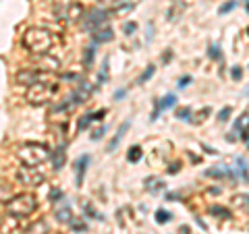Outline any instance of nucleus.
Returning a JSON list of instances; mask_svg holds the SVG:
<instances>
[{
	"label": "nucleus",
	"mask_w": 249,
	"mask_h": 234,
	"mask_svg": "<svg viewBox=\"0 0 249 234\" xmlns=\"http://www.w3.org/2000/svg\"><path fill=\"white\" fill-rule=\"evenodd\" d=\"M52 44H54V37L48 29L29 27L23 33V48H27L31 54H48Z\"/></svg>",
	"instance_id": "f257e3e1"
},
{
	"label": "nucleus",
	"mask_w": 249,
	"mask_h": 234,
	"mask_svg": "<svg viewBox=\"0 0 249 234\" xmlns=\"http://www.w3.org/2000/svg\"><path fill=\"white\" fill-rule=\"evenodd\" d=\"M17 158L21 160V164H25V166H40V164H44L48 158H52V153L44 143L31 141V143H25L19 147Z\"/></svg>",
	"instance_id": "f03ea898"
},
{
	"label": "nucleus",
	"mask_w": 249,
	"mask_h": 234,
	"mask_svg": "<svg viewBox=\"0 0 249 234\" xmlns=\"http://www.w3.org/2000/svg\"><path fill=\"white\" fill-rule=\"evenodd\" d=\"M36 207H37V201H36L34 195L21 193V195L13 197L9 203H6V214L13 216V217H25V216L34 214Z\"/></svg>",
	"instance_id": "7ed1b4c3"
},
{
	"label": "nucleus",
	"mask_w": 249,
	"mask_h": 234,
	"mask_svg": "<svg viewBox=\"0 0 249 234\" xmlns=\"http://www.w3.org/2000/svg\"><path fill=\"white\" fill-rule=\"evenodd\" d=\"M56 91H58V83L56 81L31 85V87H27V102L34 104V106L46 104V102H50V100L56 96Z\"/></svg>",
	"instance_id": "20e7f679"
},
{
	"label": "nucleus",
	"mask_w": 249,
	"mask_h": 234,
	"mask_svg": "<svg viewBox=\"0 0 249 234\" xmlns=\"http://www.w3.org/2000/svg\"><path fill=\"white\" fill-rule=\"evenodd\" d=\"M15 79H17L19 85L31 87V85H37V83L56 81V77H54V73H44V71H37V68H21Z\"/></svg>",
	"instance_id": "39448f33"
},
{
	"label": "nucleus",
	"mask_w": 249,
	"mask_h": 234,
	"mask_svg": "<svg viewBox=\"0 0 249 234\" xmlns=\"http://www.w3.org/2000/svg\"><path fill=\"white\" fill-rule=\"evenodd\" d=\"M46 181V172L40 166H23L17 170V183L25 184V186H37Z\"/></svg>",
	"instance_id": "423d86ee"
},
{
	"label": "nucleus",
	"mask_w": 249,
	"mask_h": 234,
	"mask_svg": "<svg viewBox=\"0 0 249 234\" xmlns=\"http://www.w3.org/2000/svg\"><path fill=\"white\" fill-rule=\"evenodd\" d=\"M54 15L62 21H83L85 11L79 2H58L54 4Z\"/></svg>",
	"instance_id": "0eeeda50"
},
{
	"label": "nucleus",
	"mask_w": 249,
	"mask_h": 234,
	"mask_svg": "<svg viewBox=\"0 0 249 234\" xmlns=\"http://www.w3.org/2000/svg\"><path fill=\"white\" fill-rule=\"evenodd\" d=\"M108 23V11L104 9H91L89 13H85V17H83V29L85 31H98V29H102L104 25Z\"/></svg>",
	"instance_id": "6e6552de"
},
{
	"label": "nucleus",
	"mask_w": 249,
	"mask_h": 234,
	"mask_svg": "<svg viewBox=\"0 0 249 234\" xmlns=\"http://www.w3.org/2000/svg\"><path fill=\"white\" fill-rule=\"evenodd\" d=\"M34 68L37 71H44V73H54L60 68V60L50 56V54H34Z\"/></svg>",
	"instance_id": "1a4fd4ad"
},
{
	"label": "nucleus",
	"mask_w": 249,
	"mask_h": 234,
	"mask_svg": "<svg viewBox=\"0 0 249 234\" xmlns=\"http://www.w3.org/2000/svg\"><path fill=\"white\" fill-rule=\"evenodd\" d=\"M173 106H177V96H175V93H166L164 98L156 102L154 112H152L150 118H152V120H156V118L160 116V112H162V110H168V108H173Z\"/></svg>",
	"instance_id": "9d476101"
},
{
	"label": "nucleus",
	"mask_w": 249,
	"mask_h": 234,
	"mask_svg": "<svg viewBox=\"0 0 249 234\" xmlns=\"http://www.w3.org/2000/svg\"><path fill=\"white\" fill-rule=\"evenodd\" d=\"M204 176L206 178H231V181H232V178H237V174L231 170V166H224V164L204 170Z\"/></svg>",
	"instance_id": "9b49d317"
},
{
	"label": "nucleus",
	"mask_w": 249,
	"mask_h": 234,
	"mask_svg": "<svg viewBox=\"0 0 249 234\" xmlns=\"http://www.w3.org/2000/svg\"><path fill=\"white\" fill-rule=\"evenodd\" d=\"M91 164V158L88 153H83L79 160L75 162V172H77V186L83 184V176H85V170H88V166Z\"/></svg>",
	"instance_id": "f8f14e48"
},
{
	"label": "nucleus",
	"mask_w": 249,
	"mask_h": 234,
	"mask_svg": "<svg viewBox=\"0 0 249 234\" xmlns=\"http://www.w3.org/2000/svg\"><path fill=\"white\" fill-rule=\"evenodd\" d=\"M91 40H93V44H108V42L114 40V31H112L110 27H102V29L93 31V33H91Z\"/></svg>",
	"instance_id": "ddd939ff"
},
{
	"label": "nucleus",
	"mask_w": 249,
	"mask_h": 234,
	"mask_svg": "<svg viewBox=\"0 0 249 234\" xmlns=\"http://www.w3.org/2000/svg\"><path fill=\"white\" fill-rule=\"evenodd\" d=\"M129 127H131V120H124V122L121 124V127H119V131H116V133H114L112 141H110V143H108V150H106V151H114V150H116V147H119V143H121V139H123V135H124V133H127V131H129Z\"/></svg>",
	"instance_id": "4468645a"
},
{
	"label": "nucleus",
	"mask_w": 249,
	"mask_h": 234,
	"mask_svg": "<svg viewBox=\"0 0 249 234\" xmlns=\"http://www.w3.org/2000/svg\"><path fill=\"white\" fill-rule=\"evenodd\" d=\"M54 217H56V222H60V224H71V220H73L71 207H69V205H60L56 212H54Z\"/></svg>",
	"instance_id": "2eb2a0df"
},
{
	"label": "nucleus",
	"mask_w": 249,
	"mask_h": 234,
	"mask_svg": "<svg viewBox=\"0 0 249 234\" xmlns=\"http://www.w3.org/2000/svg\"><path fill=\"white\" fill-rule=\"evenodd\" d=\"M65 160H67V151H65V145H60V147H56V151L52 153V168L60 170L65 166Z\"/></svg>",
	"instance_id": "dca6fc26"
},
{
	"label": "nucleus",
	"mask_w": 249,
	"mask_h": 234,
	"mask_svg": "<svg viewBox=\"0 0 249 234\" xmlns=\"http://www.w3.org/2000/svg\"><path fill=\"white\" fill-rule=\"evenodd\" d=\"M232 133H239L241 139L247 135V133H249V112H245V114L235 122V131H232Z\"/></svg>",
	"instance_id": "f3484780"
},
{
	"label": "nucleus",
	"mask_w": 249,
	"mask_h": 234,
	"mask_svg": "<svg viewBox=\"0 0 249 234\" xmlns=\"http://www.w3.org/2000/svg\"><path fill=\"white\" fill-rule=\"evenodd\" d=\"M142 155H143L142 147L133 145V147H129V151H127V162H129V164H137L139 160H142Z\"/></svg>",
	"instance_id": "a211bd4d"
},
{
	"label": "nucleus",
	"mask_w": 249,
	"mask_h": 234,
	"mask_svg": "<svg viewBox=\"0 0 249 234\" xmlns=\"http://www.w3.org/2000/svg\"><path fill=\"white\" fill-rule=\"evenodd\" d=\"M145 189L152 191V193H158V191L164 189V183L158 181V178H154V176H150V178L145 181Z\"/></svg>",
	"instance_id": "6ab92c4d"
},
{
	"label": "nucleus",
	"mask_w": 249,
	"mask_h": 234,
	"mask_svg": "<svg viewBox=\"0 0 249 234\" xmlns=\"http://www.w3.org/2000/svg\"><path fill=\"white\" fill-rule=\"evenodd\" d=\"M208 212L212 214V216H216V217H224V220H229V217H231V209L222 207V205H212Z\"/></svg>",
	"instance_id": "aec40b11"
},
{
	"label": "nucleus",
	"mask_w": 249,
	"mask_h": 234,
	"mask_svg": "<svg viewBox=\"0 0 249 234\" xmlns=\"http://www.w3.org/2000/svg\"><path fill=\"white\" fill-rule=\"evenodd\" d=\"M93 58H96V46H88V48H85V54H83V67L89 68Z\"/></svg>",
	"instance_id": "412c9836"
},
{
	"label": "nucleus",
	"mask_w": 249,
	"mask_h": 234,
	"mask_svg": "<svg viewBox=\"0 0 249 234\" xmlns=\"http://www.w3.org/2000/svg\"><path fill=\"white\" fill-rule=\"evenodd\" d=\"M237 176L249 181V174H247V160H245V158H237Z\"/></svg>",
	"instance_id": "4be33fe9"
},
{
	"label": "nucleus",
	"mask_w": 249,
	"mask_h": 234,
	"mask_svg": "<svg viewBox=\"0 0 249 234\" xmlns=\"http://www.w3.org/2000/svg\"><path fill=\"white\" fill-rule=\"evenodd\" d=\"M154 220H156V224H166V222L173 220V214L166 212V209H158L154 216Z\"/></svg>",
	"instance_id": "5701e85b"
},
{
	"label": "nucleus",
	"mask_w": 249,
	"mask_h": 234,
	"mask_svg": "<svg viewBox=\"0 0 249 234\" xmlns=\"http://www.w3.org/2000/svg\"><path fill=\"white\" fill-rule=\"evenodd\" d=\"M175 116L178 120H191V116H193V110L189 106H183V108H178V110L175 112Z\"/></svg>",
	"instance_id": "b1692460"
},
{
	"label": "nucleus",
	"mask_w": 249,
	"mask_h": 234,
	"mask_svg": "<svg viewBox=\"0 0 249 234\" xmlns=\"http://www.w3.org/2000/svg\"><path fill=\"white\" fill-rule=\"evenodd\" d=\"M85 216H88V217H91V220H98V222H104V216H100L98 212H96V209H93V205L91 203H85Z\"/></svg>",
	"instance_id": "393cba45"
},
{
	"label": "nucleus",
	"mask_w": 249,
	"mask_h": 234,
	"mask_svg": "<svg viewBox=\"0 0 249 234\" xmlns=\"http://www.w3.org/2000/svg\"><path fill=\"white\" fill-rule=\"evenodd\" d=\"M71 228L77 230V232H88V224H85L83 220H79V217H73V220H71Z\"/></svg>",
	"instance_id": "a878e982"
},
{
	"label": "nucleus",
	"mask_w": 249,
	"mask_h": 234,
	"mask_svg": "<svg viewBox=\"0 0 249 234\" xmlns=\"http://www.w3.org/2000/svg\"><path fill=\"white\" fill-rule=\"evenodd\" d=\"M91 120H93V114H91V112H89V114H85L83 118L79 120V124H77V131H85V129L89 127V122H91Z\"/></svg>",
	"instance_id": "bb28decb"
},
{
	"label": "nucleus",
	"mask_w": 249,
	"mask_h": 234,
	"mask_svg": "<svg viewBox=\"0 0 249 234\" xmlns=\"http://www.w3.org/2000/svg\"><path fill=\"white\" fill-rule=\"evenodd\" d=\"M123 31H124V35H133L137 31V23H133V21L123 23Z\"/></svg>",
	"instance_id": "cd10ccee"
},
{
	"label": "nucleus",
	"mask_w": 249,
	"mask_h": 234,
	"mask_svg": "<svg viewBox=\"0 0 249 234\" xmlns=\"http://www.w3.org/2000/svg\"><path fill=\"white\" fill-rule=\"evenodd\" d=\"M237 0H231V2H227V4H222L220 6V9H218V13H220V15H227V13H231L232 9H237Z\"/></svg>",
	"instance_id": "c85d7f7f"
},
{
	"label": "nucleus",
	"mask_w": 249,
	"mask_h": 234,
	"mask_svg": "<svg viewBox=\"0 0 249 234\" xmlns=\"http://www.w3.org/2000/svg\"><path fill=\"white\" fill-rule=\"evenodd\" d=\"M154 71H156V67H154V65H150V67H147V68H145V71H143V75H142V77H139V81H137V83H145L147 79H152V75H154Z\"/></svg>",
	"instance_id": "c756f323"
},
{
	"label": "nucleus",
	"mask_w": 249,
	"mask_h": 234,
	"mask_svg": "<svg viewBox=\"0 0 249 234\" xmlns=\"http://www.w3.org/2000/svg\"><path fill=\"white\" fill-rule=\"evenodd\" d=\"M62 197H65V193H62L60 189H52L50 191V201H52V203H60Z\"/></svg>",
	"instance_id": "7c9ffc66"
},
{
	"label": "nucleus",
	"mask_w": 249,
	"mask_h": 234,
	"mask_svg": "<svg viewBox=\"0 0 249 234\" xmlns=\"http://www.w3.org/2000/svg\"><path fill=\"white\" fill-rule=\"evenodd\" d=\"M231 112H232V108H231V106L222 108V110L218 112V120H220V122H227V120L231 118Z\"/></svg>",
	"instance_id": "2f4dec72"
},
{
	"label": "nucleus",
	"mask_w": 249,
	"mask_h": 234,
	"mask_svg": "<svg viewBox=\"0 0 249 234\" xmlns=\"http://www.w3.org/2000/svg\"><path fill=\"white\" fill-rule=\"evenodd\" d=\"M208 56L212 58V60H218V58L222 56V54H220V48H218L216 44H214V46H210V48H208Z\"/></svg>",
	"instance_id": "473e14b6"
},
{
	"label": "nucleus",
	"mask_w": 249,
	"mask_h": 234,
	"mask_svg": "<svg viewBox=\"0 0 249 234\" xmlns=\"http://www.w3.org/2000/svg\"><path fill=\"white\" fill-rule=\"evenodd\" d=\"M106 75H108V58L104 60L102 68H100V75H98V83H104V81H106Z\"/></svg>",
	"instance_id": "72a5a7b5"
},
{
	"label": "nucleus",
	"mask_w": 249,
	"mask_h": 234,
	"mask_svg": "<svg viewBox=\"0 0 249 234\" xmlns=\"http://www.w3.org/2000/svg\"><path fill=\"white\" fill-rule=\"evenodd\" d=\"M231 77H232V81H241V77H243V71H241V67H232V68H231Z\"/></svg>",
	"instance_id": "f704fd0d"
},
{
	"label": "nucleus",
	"mask_w": 249,
	"mask_h": 234,
	"mask_svg": "<svg viewBox=\"0 0 249 234\" xmlns=\"http://www.w3.org/2000/svg\"><path fill=\"white\" fill-rule=\"evenodd\" d=\"M104 133H106V127H100L98 131H93V135H91V139L93 141H100V139L104 137Z\"/></svg>",
	"instance_id": "c9c22d12"
},
{
	"label": "nucleus",
	"mask_w": 249,
	"mask_h": 234,
	"mask_svg": "<svg viewBox=\"0 0 249 234\" xmlns=\"http://www.w3.org/2000/svg\"><path fill=\"white\" fill-rule=\"evenodd\" d=\"M189 83H191V77H189V75H185V77H181V79H178V87L185 89Z\"/></svg>",
	"instance_id": "e433bc0d"
},
{
	"label": "nucleus",
	"mask_w": 249,
	"mask_h": 234,
	"mask_svg": "<svg viewBox=\"0 0 249 234\" xmlns=\"http://www.w3.org/2000/svg\"><path fill=\"white\" fill-rule=\"evenodd\" d=\"M178 170H181V164L175 162V164H170V168H168V174H177Z\"/></svg>",
	"instance_id": "4c0bfd02"
},
{
	"label": "nucleus",
	"mask_w": 249,
	"mask_h": 234,
	"mask_svg": "<svg viewBox=\"0 0 249 234\" xmlns=\"http://www.w3.org/2000/svg\"><path fill=\"white\" fill-rule=\"evenodd\" d=\"M237 203H243V205L249 207V195H239V197H237Z\"/></svg>",
	"instance_id": "58836bf2"
},
{
	"label": "nucleus",
	"mask_w": 249,
	"mask_h": 234,
	"mask_svg": "<svg viewBox=\"0 0 249 234\" xmlns=\"http://www.w3.org/2000/svg\"><path fill=\"white\" fill-rule=\"evenodd\" d=\"M91 114H93V120H102L104 114H106V110H98V112H91Z\"/></svg>",
	"instance_id": "ea45409f"
},
{
	"label": "nucleus",
	"mask_w": 249,
	"mask_h": 234,
	"mask_svg": "<svg viewBox=\"0 0 249 234\" xmlns=\"http://www.w3.org/2000/svg\"><path fill=\"white\" fill-rule=\"evenodd\" d=\"M124 96H127V91H124V89H119V91L114 93V100H121V98H124Z\"/></svg>",
	"instance_id": "a19ab883"
},
{
	"label": "nucleus",
	"mask_w": 249,
	"mask_h": 234,
	"mask_svg": "<svg viewBox=\"0 0 249 234\" xmlns=\"http://www.w3.org/2000/svg\"><path fill=\"white\" fill-rule=\"evenodd\" d=\"M166 201H178V195L177 193H168L166 195Z\"/></svg>",
	"instance_id": "79ce46f5"
},
{
	"label": "nucleus",
	"mask_w": 249,
	"mask_h": 234,
	"mask_svg": "<svg viewBox=\"0 0 249 234\" xmlns=\"http://www.w3.org/2000/svg\"><path fill=\"white\" fill-rule=\"evenodd\" d=\"M178 234H191L189 226H181V228H178Z\"/></svg>",
	"instance_id": "37998d69"
},
{
	"label": "nucleus",
	"mask_w": 249,
	"mask_h": 234,
	"mask_svg": "<svg viewBox=\"0 0 249 234\" xmlns=\"http://www.w3.org/2000/svg\"><path fill=\"white\" fill-rule=\"evenodd\" d=\"M204 150H206L208 153H212V155H216V153H218V151L214 150V147H210V145H204Z\"/></svg>",
	"instance_id": "c03bdc74"
},
{
	"label": "nucleus",
	"mask_w": 249,
	"mask_h": 234,
	"mask_svg": "<svg viewBox=\"0 0 249 234\" xmlns=\"http://www.w3.org/2000/svg\"><path fill=\"white\" fill-rule=\"evenodd\" d=\"M98 2H102V4H106V2L108 4H114V2H119V0H98Z\"/></svg>",
	"instance_id": "a18cd8bd"
},
{
	"label": "nucleus",
	"mask_w": 249,
	"mask_h": 234,
	"mask_svg": "<svg viewBox=\"0 0 249 234\" xmlns=\"http://www.w3.org/2000/svg\"><path fill=\"white\" fill-rule=\"evenodd\" d=\"M162 60H164V62H168V60H170V52H166L164 56H162Z\"/></svg>",
	"instance_id": "49530a36"
},
{
	"label": "nucleus",
	"mask_w": 249,
	"mask_h": 234,
	"mask_svg": "<svg viewBox=\"0 0 249 234\" xmlns=\"http://www.w3.org/2000/svg\"><path fill=\"white\" fill-rule=\"evenodd\" d=\"M243 141H245V145H247V147H249V133H247V135H245V137H243Z\"/></svg>",
	"instance_id": "de8ad7c7"
},
{
	"label": "nucleus",
	"mask_w": 249,
	"mask_h": 234,
	"mask_svg": "<svg viewBox=\"0 0 249 234\" xmlns=\"http://www.w3.org/2000/svg\"><path fill=\"white\" fill-rule=\"evenodd\" d=\"M243 4H245V11L249 13V0H243Z\"/></svg>",
	"instance_id": "09e8293b"
},
{
	"label": "nucleus",
	"mask_w": 249,
	"mask_h": 234,
	"mask_svg": "<svg viewBox=\"0 0 249 234\" xmlns=\"http://www.w3.org/2000/svg\"><path fill=\"white\" fill-rule=\"evenodd\" d=\"M247 93H249V87H247Z\"/></svg>",
	"instance_id": "8fccbe9b"
}]
</instances>
